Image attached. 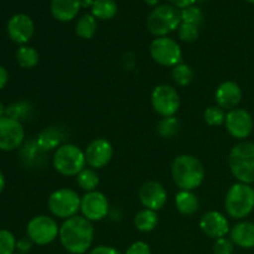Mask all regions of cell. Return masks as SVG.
<instances>
[{
    "instance_id": "1",
    "label": "cell",
    "mask_w": 254,
    "mask_h": 254,
    "mask_svg": "<svg viewBox=\"0 0 254 254\" xmlns=\"http://www.w3.org/2000/svg\"><path fill=\"white\" fill-rule=\"evenodd\" d=\"M60 242L71 254H84L92 247L94 240V227L91 221L82 215L64 220L60 226Z\"/></svg>"
},
{
    "instance_id": "2",
    "label": "cell",
    "mask_w": 254,
    "mask_h": 254,
    "mask_svg": "<svg viewBox=\"0 0 254 254\" xmlns=\"http://www.w3.org/2000/svg\"><path fill=\"white\" fill-rule=\"evenodd\" d=\"M171 176L180 190L193 191L205 180V168L196 156L183 154L171 163Z\"/></svg>"
},
{
    "instance_id": "3",
    "label": "cell",
    "mask_w": 254,
    "mask_h": 254,
    "mask_svg": "<svg viewBox=\"0 0 254 254\" xmlns=\"http://www.w3.org/2000/svg\"><path fill=\"white\" fill-rule=\"evenodd\" d=\"M228 166L238 183L254 184V144L241 141L233 146L228 155Z\"/></svg>"
},
{
    "instance_id": "4",
    "label": "cell",
    "mask_w": 254,
    "mask_h": 254,
    "mask_svg": "<svg viewBox=\"0 0 254 254\" xmlns=\"http://www.w3.org/2000/svg\"><path fill=\"white\" fill-rule=\"evenodd\" d=\"M226 212L233 220H243L254 210V189L252 185L236 183L228 189L225 197Z\"/></svg>"
},
{
    "instance_id": "5",
    "label": "cell",
    "mask_w": 254,
    "mask_h": 254,
    "mask_svg": "<svg viewBox=\"0 0 254 254\" xmlns=\"http://www.w3.org/2000/svg\"><path fill=\"white\" fill-rule=\"evenodd\" d=\"M181 24V12L178 7L170 4L158 5L149 14L146 27L156 37L168 36L170 32L179 29Z\"/></svg>"
},
{
    "instance_id": "6",
    "label": "cell",
    "mask_w": 254,
    "mask_h": 254,
    "mask_svg": "<svg viewBox=\"0 0 254 254\" xmlns=\"http://www.w3.org/2000/svg\"><path fill=\"white\" fill-rule=\"evenodd\" d=\"M55 170L64 176H77L87 165L86 155L74 144H62L52 158Z\"/></svg>"
},
{
    "instance_id": "7",
    "label": "cell",
    "mask_w": 254,
    "mask_h": 254,
    "mask_svg": "<svg viewBox=\"0 0 254 254\" xmlns=\"http://www.w3.org/2000/svg\"><path fill=\"white\" fill-rule=\"evenodd\" d=\"M47 207L55 217L64 221L68 220L78 215V211H81V197L72 189H59L49 196Z\"/></svg>"
},
{
    "instance_id": "8",
    "label": "cell",
    "mask_w": 254,
    "mask_h": 254,
    "mask_svg": "<svg viewBox=\"0 0 254 254\" xmlns=\"http://www.w3.org/2000/svg\"><path fill=\"white\" fill-rule=\"evenodd\" d=\"M149 52L156 64L165 67H175L176 64H181L183 60L180 45L168 36L154 39L149 47Z\"/></svg>"
},
{
    "instance_id": "9",
    "label": "cell",
    "mask_w": 254,
    "mask_h": 254,
    "mask_svg": "<svg viewBox=\"0 0 254 254\" xmlns=\"http://www.w3.org/2000/svg\"><path fill=\"white\" fill-rule=\"evenodd\" d=\"M26 233L34 245L47 246L59 237L60 227L52 217L40 215L35 216L29 221Z\"/></svg>"
},
{
    "instance_id": "10",
    "label": "cell",
    "mask_w": 254,
    "mask_h": 254,
    "mask_svg": "<svg viewBox=\"0 0 254 254\" xmlns=\"http://www.w3.org/2000/svg\"><path fill=\"white\" fill-rule=\"evenodd\" d=\"M180 96L174 87L159 84L151 92V106L163 118L175 116L180 109Z\"/></svg>"
},
{
    "instance_id": "11",
    "label": "cell",
    "mask_w": 254,
    "mask_h": 254,
    "mask_svg": "<svg viewBox=\"0 0 254 254\" xmlns=\"http://www.w3.org/2000/svg\"><path fill=\"white\" fill-rule=\"evenodd\" d=\"M225 126L231 136L238 140H245L253 131V117L246 109L235 108L226 113Z\"/></svg>"
},
{
    "instance_id": "12",
    "label": "cell",
    "mask_w": 254,
    "mask_h": 254,
    "mask_svg": "<svg viewBox=\"0 0 254 254\" xmlns=\"http://www.w3.org/2000/svg\"><path fill=\"white\" fill-rule=\"evenodd\" d=\"M109 202L101 191H91L86 192L81 197V213L83 217L91 222L101 221L108 216Z\"/></svg>"
},
{
    "instance_id": "13",
    "label": "cell",
    "mask_w": 254,
    "mask_h": 254,
    "mask_svg": "<svg viewBox=\"0 0 254 254\" xmlns=\"http://www.w3.org/2000/svg\"><path fill=\"white\" fill-rule=\"evenodd\" d=\"M25 130L21 122L5 116L0 119V150L12 151L24 144Z\"/></svg>"
},
{
    "instance_id": "14",
    "label": "cell",
    "mask_w": 254,
    "mask_h": 254,
    "mask_svg": "<svg viewBox=\"0 0 254 254\" xmlns=\"http://www.w3.org/2000/svg\"><path fill=\"white\" fill-rule=\"evenodd\" d=\"M84 155L89 168L98 170L111 163L113 158V146L107 139L97 138L87 145Z\"/></svg>"
},
{
    "instance_id": "15",
    "label": "cell",
    "mask_w": 254,
    "mask_h": 254,
    "mask_svg": "<svg viewBox=\"0 0 254 254\" xmlns=\"http://www.w3.org/2000/svg\"><path fill=\"white\" fill-rule=\"evenodd\" d=\"M138 197L145 208L159 211L165 206L168 201V192L158 181H146L139 189Z\"/></svg>"
},
{
    "instance_id": "16",
    "label": "cell",
    "mask_w": 254,
    "mask_h": 254,
    "mask_svg": "<svg viewBox=\"0 0 254 254\" xmlns=\"http://www.w3.org/2000/svg\"><path fill=\"white\" fill-rule=\"evenodd\" d=\"M6 30L10 40L22 46L26 45L34 36L35 25L29 15L15 14L7 21Z\"/></svg>"
},
{
    "instance_id": "17",
    "label": "cell",
    "mask_w": 254,
    "mask_h": 254,
    "mask_svg": "<svg viewBox=\"0 0 254 254\" xmlns=\"http://www.w3.org/2000/svg\"><path fill=\"white\" fill-rule=\"evenodd\" d=\"M200 228L206 236L213 240L226 237L231 231L227 217L218 211L206 212L200 220Z\"/></svg>"
},
{
    "instance_id": "18",
    "label": "cell",
    "mask_w": 254,
    "mask_h": 254,
    "mask_svg": "<svg viewBox=\"0 0 254 254\" xmlns=\"http://www.w3.org/2000/svg\"><path fill=\"white\" fill-rule=\"evenodd\" d=\"M242 89L240 84L233 81H225L217 87L215 93V99L217 106L225 111H232L237 108L242 101Z\"/></svg>"
},
{
    "instance_id": "19",
    "label": "cell",
    "mask_w": 254,
    "mask_h": 254,
    "mask_svg": "<svg viewBox=\"0 0 254 254\" xmlns=\"http://www.w3.org/2000/svg\"><path fill=\"white\" fill-rule=\"evenodd\" d=\"M82 7V0H51L50 10L52 16L62 22L73 20Z\"/></svg>"
},
{
    "instance_id": "20",
    "label": "cell",
    "mask_w": 254,
    "mask_h": 254,
    "mask_svg": "<svg viewBox=\"0 0 254 254\" xmlns=\"http://www.w3.org/2000/svg\"><path fill=\"white\" fill-rule=\"evenodd\" d=\"M46 151L37 144L36 140H29L21 145L20 156L21 161L26 168L37 169L41 168L46 161Z\"/></svg>"
},
{
    "instance_id": "21",
    "label": "cell",
    "mask_w": 254,
    "mask_h": 254,
    "mask_svg": "<svg viewBox=\"0 0 254 254\" xmlns=\"http://www.w3.org/2000/svg\"><path fill=\"white\" fill-rule=\"evenodd\" d=\"M230 238L238 247L245 250L254 248V223L242 221L235 225L230 231Z\"/></svg>"
},
{
    "instance_id": "22",
    "label": "cell",
    "mask_w": 254,
    "mask_h": 254,
    "mask_svg": "<svg viewBox=\"0 0 254 254\" xmlns=\"http://www.w3.org/2000/svg\"><path fill=\"white\" fill-rule=\"evenodd\" d=\"M64 130L57 126H51L45 128L41 133L37 135L36 141L46 153L51 150H56L62 145L64 140Z\"/></svg>"
},
{
    "instance_id": "23",
    "label": "cell",
    "mask_w": 254,
    "mask_h": 254,
    "mask_svg": "<svg viewBox=\"0 0 254 254\" xmlns=\"http://www.w3.org/2000/svg\"><path fill=\"white\" fill-rule=\"evenodd\" d=\"M175 206L181 215L192 216L198 211L200 202L193 191L180 190L175 195Z\"/></svg>"
},
{
    "instance_id": "24",
    "label": "cell",
    "mask_w": 254,
    "mask_h": 254,
    "mask_svg": "<svg viewBox=\"0 0 254 254\" xmlns=\"http://www.w3.org/2000/svg\"><path fill=\"white\" fill-rule=\"evenodd\" d=\"M158 222L159 218L156 211L148 210V208L139 211L135 215V217H134V226H135V228L144 233L151 232V231L155 230Z\"/></svg>"
},
{
    "instance_id": "25",
    "label": "cell",
    "mask_w": 254,
    "mask_h": 254,
    "mask_svg": "<svg viewBox=\"0 0 254 254\" xmlns=\"http://www.w3.org/2000/svg\"><path fill=\"white\" fill-rule=\"evenodd\" d=\"M15 59H16L19 66L22 68H34L39 64L40 55L34 47L22 45L15 52Z\"/></svg>"
},
{
    "instance_id": "26",
    "label": "cell",
    "mask_w": 254,
    "mask_h": 254,
    "mask_svg": "<svg viewBox=\"0 0 254 254\" xmlns=\"http://www.w3.org/2000/svg\"><path fill=\"white\" fill-rule=\"evenodd\" d=\"M118 5L114 0H94L92 5V15L99 20H109L116 16Z\"/></svg>"
},
{
    "instance_id": "27",
    "label": "cell",
    "mask_w": 254,
    "mask_h": 254,
    "mask_svg": "<svg viewBox=\"0 0 254 254\" xmlns=\"http://www.w3.org/2000/svg\"><path fill=\"white\" fill-rule=\"evenodd\" d=\"M97 29H98L97 19L92 14L82 15L76 24V34L84 40L92 39L96 35Z\"/></svg>"
},
{
    "instance_id": "28",
    "label": "cell",
    "mask_w": 254,
    "mask_h": 254,
    "mask_svg": "<svg viewBox=\"0 0 254 254\" xmlns=\"http://www.w3.org/2000/svg\"><path fill=\"white\" fill-rule=\"evenodd\" d=\"M77 184L82 190L86 192L96 191L99 185V175L94 169L84 168L81 173L77 175Z\"/></svg>"
},
{
    "instance_id": "29",
    "label": "cell",
    "mask_w": 254,
    "mask_h": 254,
    "mask_svg": "<svg viewBox=\"0 0 254 254\" xmlns=\"http://www.w3.org/2000/svg\"><path fill=\"white\" fill-rule=\"evenodd\" d=\"M32 113V106L26 101L15 102L6 107V117L15 119L17 122L25 121L29 118Z\"/></svg>"
},
{
    "instance_id": "30",
    "label": "cell",
    "mask_w": 254,
    "mask_h": 254,
    "mask_svg": "<svg viewBox=\"0 0 254 254\" xmlns=\"http://www.w3.org/2000/svg\"><path fill=\"white\" fill-rule=\"evenodd\" d=\"M156 129H158L159 135L165 139H171L180 130V122L175 116L165 117L159 122Z\"/></svg>"
},
{
    "instance_id": "31",
    "label": "cell",
    "mask_w": 254,
    "mask_h": 254,
    "mask_svg": "<svg viewBox=\"0 0 254 254\" xmlns=\"http://www.w3.org/2000/svg\"><path fill=\"white\" fill-rule=\"evenodd\" d=\"M171 77H173L174 82L181 87H185L190 84L193 79V71L189 64H179L175 67H173L171 71Z\"/></svg>"
},
{
    "instance_id": "32",
    "label": "cell",
    "mask_w": 254,
    "mask_h": 254,
    "mask_svg": "<svg viewBox=\"0 0 254 254\" xmlns=\"http://www.w3.org/2000/svg\"><path fill=\"white\" fill-rule=\"evenodd\" d=\"M203 119L211 127H218L225 124L226 112L218 106H211L203 113Z\"/></svg>"
},
{
    "instance_id": "33",
    "label": "cell",
    "mask_w": 254,
    "mask_h": 254,
    "mask_svg": "<svg viewBox=\"0 0 254 254\" xmlns=\"http://www.w3.org/2000/svg\"><path fill=\"white\" fill-rule=\"evenodd\" d=\"M16 238L10 231L0 230V254H15Z\"/></svg>"
},
{
    "instance_id": "34",
    "label": "cell",
    "mask_w": 254,
    "mask_h": 254,
    "mask_svg": "<svg viewBox=\"0 0 254 254\" xmlns=\"http://www.w3.org/2000/svg\"><path fill=\"white\" fill-rule=\"evenodd\" d=\"M181 12V22H188V24H193L200 26L201 22L203 21V14L201 11L200 7L195 6H189L185 9L180 10Z\"/></svg>"
},
{
    "instance_id": "35",
    "label": "cell",
    "mask_w": 254,
    "mask_h": 254,
    "mask_svg": "<svg viewBox=\"0 0 254 254\" xmlns=\"http://www.w3.org/2000/svg\"><path fill=\"white\" fill-rule=\"evenodd\" d=\"M178 34L181 41L193 42L198 39L200 29H198L197 25L188 24V22H181L180 26H179L178 29Z\"/></svg>"
},
{
    "instance_id": "36",
    "label": "cell",
    "mask_w": 254,
    "mask_h": 254,
    "mask_svg": "<svg viewBox=\"0 0 254 254\" xmlns=\"http://www.w3.org/2000/svg\"><path fill=\"white\" fill-rule=\"evenodd\" d=\"M233 251H235V243L231 241V238H218L213 245V253L215 254H232Z\"/></svg>"
},
{
    "instance_id": "37",
    "label": "cell",
    "mask_w": 254,
    "mask_h": 254,
    "mask_svg": "<svg viewBox=\"0 0 254 254\" xmlns=\"http://www.w3.org/2000/svg\"><path fill=\"white\" fill-rule=\"evenodd\" d=\"M124 254H151V250L148 243L138 241V242L131 243Z\"/></svg>"
},
{
    "instance_id": "38",
    "label": "cell",
    "mask_w": 254,
    "mask_h": 254,
    "mask_svg": "<svg viewBox=\"0 0 254 254\" xmlns=\"http://www.w3.org/2000/svg\"><path fill=\"white\" fill-rule=\"evenodd\" d=\"M32 245H34V243H32V241L30 240L29 237L21 238V240H19L16 242V250L19 251V253L26 254L30 250H31Z\"/></svg>"
},
{
    "instance_id": "39",
    "label": "cell",
    "mask_w": 254,
    "mask_h": 254,
    "mask_svg": "<svg viewBox=\"0 0 254 254\" xmlns=\"http://www.w3.org/2000/svg\"><path fill=\"white\" fill-rule=\"evenodd\" d=\"M89 254H122L118 250H116L114 247L111 246H98V247H94L93 250H91Z\"/></svg>"
},
{
    "instance_id": "40",
    "label": "cell",
    "mask_w": 254,
    "mask_h": 254,
    "mask_svg": "<svg viewBox=\"0 0 254 254\" xmlns=\"http://www.w3.org/2000/svg\"><path fill=\"white\" fill-rule=\"evenodd\" d=\"M170 2V5L178 7V9H185V7L192 6L196 2V0H168Z\"/></svg>"
},
{
    "instance_id": "41",
    "label": "cell",
    "mask_w": 254,
    "mask_h": 254,
    "mask_svg": "<svg viewBox=\"0 0 254 254\" xmlns=\"http://www.w3.org/2000/svg\"><path fill=\"white\" fill-rule=\"evenodd\" d=\"M9 81V72L4 66H0V89L4 88Z\"/></svg>"
},
{
    "instance_id": "42",
    "label": "cell",
    "mask_w": 254,
    "mask_h": 254,
    "mask_svg": "<svg viewBox=\"0 0 254 254\" xmlns=\"http://www.w3.org/2000/svg\"><path fill=\"white\" fill-rule=\"evenodd\" d=\"M4 188H5V178H4V174H2L1 170H0V195H1L2 191H4Z\"/></svg>"
},
{
    "instance_id": "43",
    "label": "cell",
    "mask_w": 254,
    "mask_h": 254,
    "mask_svg": "<svg viewBox=\"0 0 254 254\" xmlns=\"http://www.w3.org/2000/svg\"><path fill=\"white\" fill-rule=\"evenodd\" d=\"M5 116H6V107L0 102V119L4 118Z\"/></svg>"
},
{
    "instance_id": "44",
    "label": "cell",
    "mask_w": 254,
    "mask_h": 254,
    "mask_svg": "<svg viewBox=\"0 0 254 254\" xmlns=\"http://www.w3.org/2000/svg\"><path fill=\"white\" fill-rule=\"evenodd\" d=\"M159 1H160V0H144V2L150 5V6H158Z\"/></svg>"
},
{
    "instance_id": "45",
    "label": "cell",
    "mask_w": 254,
    "mask_h": 254,
    "mask_svg": "<svg viewBox=\"0 0 254 254\" xmlns=\"http://www.w3.org/2000/svg\"><path fill=\"white\" fill-rule=\"evenodd\" d=\"M94 0H82V6L83 7H87V6H91L93 5Z\"/></svg>"
},
{
    "instance_id": "46",
    "label": "cell",
    "mask_w": 254,
    "mask_h": 254,
    "mask_svg": "<svg viewBox=\"0 0 254 254\" xmlns=\"http://www.w3.org/2000/svg\"><path fill=\"white\" fill-rule=\"evenodd\" d=\"M245 1L250 2V4H254V0H245Z\"/></svg>"
},
{
    "instance_id": "47",
    "label": "cell",
    "mask_w": 254,
    "mask_h": 254,
    "mask_svg": "<svg viewBox=\"0 0 254 254\" xmlns=\"http://www.w3.org/2000/svg\"><path fill=\"white\" fill-rule=\"evenodd\" d=\"M15 254H24V253H15Z\"/></svg>"
}]
</instances>
